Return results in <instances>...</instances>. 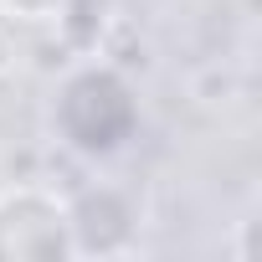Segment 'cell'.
I'll return each mask as SVG.
<instances>
[{
  "label": "cell",
  "instance_id": "1",
  "mask_svg": "<svg viewBox=\"0 0 262 262\" xmlns=\"http://www.w3.org/2000/svg\"><path fill=\"white\" fill-rule=\"evenodd\" d=\"M52 134L82 160H113L139 134V88L118 62H82L57 82Z\"/></svg>",
  "mask_w": 262,
  "mask_h": 262
},
{
  "label": "cell",
  "instance_id": "2",
  "mask_svg": "<svg viewBox=\"0 0 262 262\" xmlns=\"http://www.w3.org/2000/svg\"><path fill=\"white\" fill-rule=\"evenodd\" d=\"M0 257H16V262L72 257L67 206L57 190H47L36 180H16L0 190Z\"/></svg>",
  "mask_w": 262,
  "mask_h": 262
},
{
  "label": "cell",
  "instance_id": "3",
  "mask_svg": "<svg viewBox=\"0 0 262 262\" xmlns=\"http://www.w3.org/2000/svg\"><path fill=\"white\" fill-rule=\"evenodd\" d=\"M67 206V242L72 257H123L139 247V201L113 180H88Z\"/></svg>",
  "mask_w": 262,
  "mask_h": 262
},
{
  "label": "cell",
  "instance_id": "4",
  "mask_svg": "<svg viewBox=\"0 0 262 262\" xmlns=\"http://www.w3.org/2000/svg\"><path fill=\"white\" fill-rule=\"evenodd\" d=\"M72 0H0V21L6 26H31V31H57Z\"/></svg>",
  "mask_w": 262,
  "mask_h": 262
},
{
  "label": "cell",
  "instance_id": "5",
  "mask_svg": "<svg viewBox=\"0 0 262 262\" xmlns=\"http://www.w3.org/2000/svg\"><path fill=\"white\" fill-rule=\"evenodd\" d=\"M16 62H21V57H16V41H11V26L0 21V82H6V77L16 72Z\"/></svg>",
  "mask_w": 262,
  "mask_h": 262
}]
</instances>
